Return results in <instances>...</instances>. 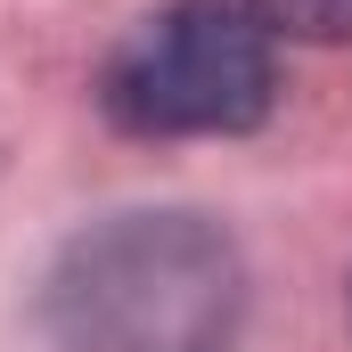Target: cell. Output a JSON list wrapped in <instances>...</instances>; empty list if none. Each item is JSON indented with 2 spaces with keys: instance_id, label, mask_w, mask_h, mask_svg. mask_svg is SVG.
Returning <instances> with one entry per match:
<instances>
[{
  "instance_id": "6da1fadb",
  "label": "cell",
  "mask_w": 352,
  "mask_h": 352,
  "mask_svg": "<svg viewBox=\"0 0 352 352\" xmlns=\"http://www.w3.org/2000/svg\"><path fill=\"white\" fill-rule=\"evenodd\" d=\"M246 320V263L205 213H115L66 238L41 287L58 352H230Z\"/></svg>"
},
{
  "instance_id": "7a4b0ae2",
  "label": "cell",
  "mask_w": 352,
  "mask_h": 352,
  "mask_svg": "<svg viewBox=\"0 0 352 352\" xmlns=\"http://www.w3.org/2000/svg\"><path fill=\"white\" fill-rule=\"evenodd\" d=\"M270 98L278 33L246 0H164L115 41L98 74V107L140 140H230L263 123Z\"/></svg>"
},
{
  "instance_id": "3957f363",
  "label": "cell",
  "mask_w": 352,
  "mask_h": 352,
  "mask_svg": "<svg viewBox=\"0 0 352 352\" xmlns=\"http://www.w3.org/2000/svg\"><path fill=\"white\" fill-rule=\"evenodd\" d=\"M287 41H352V0H246Z\"/></svg>"
}]
</instances>
